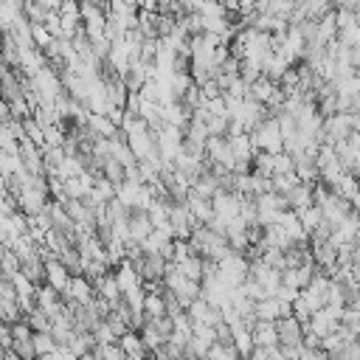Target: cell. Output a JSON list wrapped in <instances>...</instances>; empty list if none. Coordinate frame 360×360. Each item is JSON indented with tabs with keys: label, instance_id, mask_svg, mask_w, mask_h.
<instances>
[{
	"label": "cell",
	"instance_id": "obj_30",
	"mask_svg": "<svg viewBox=\"0 0 360 360\" xmlns=\"http://www.w3.org/2000/svg\"><path fill=\"white\" fill-rule=\"evenodd\" d=\"M188 278H194V281H202L205 278V259L202 256H191V259H186L183 264H177Z\"/></svg>",
	"mask_w": 360,
	"mask_h": 360
},
{
	"label": "cell",
	"instance_id": "obj_9",
	"mask_svg": "<svg viewBox=\"0 0 360 360\" xmlns=\"http://www.w3.org/2000/svg\"><path fill=\"white\" fill-rule=\"evenodd\" d=\"M70 281H73V273L56 259V256H51V259H45V284H51L53 290H59L62 295L70 290Z\"/></svg>",
	"mask_w": 360,
	"mask_h": 360
},
{
	"label": "cell",
	"instance_id": "obj_10",
	"mask_svg": "<svg viewBox=\"0 0 360 360\" xmlns=\"http://www.w3.org/2000/svg\"><path fill=\"white\" fill-rule=\"evenodd\" d=\"M250 276L267 290V295H276L278 292V287H281V270H276V267H270V264H264L262 259H253L250 262Z\"/></svg>",
	"mask_w": 360,
	"mask_h": 360
},
{
	"label": "cell",
	"instance_id": "obj_7",
	"mask_svg": "<svg viewBox=\"0 0 360 360\" xmlns=\"http://www.w3.org/2000/svg\"><path fill=\"white\" fill-rule=\"evenodd\" d=\"M211 202H214V214H217L219 219H225V222L242 217V214H239V211H242V194H233V191L219 188Z\"/></svg>",
	"mask_w": 360,
	"mask_h": 360
},
{
	"label": "cell",
	"instance_id": "obj_11",
	"mask_svg": "<svg viewBox=\"0 0 360 360\" xmlns=\"http://www.w3.org/2000/svg\"><path fill=\"white\" fill-rule=\"evenodd\" d=\"M278 346H304V323L295 315L278 318Z\"/></svg>",
	"mask_w": 360,
	"mask_h": 360
},
{
	"label": "cell",
	"instance_id": "obj_50",
	"mask_svg": "<svg viewBox=\"0 0 360 360\" xmlns=\"http://www.w3.org/2000/svg\"><path fill=\"white\" fill-rule=\"evenodd\" d=\"M39 3H42V6H45V8H48V11H59V8H62V3H65V0H39Z\"/></svg>",
	"mask_w": 360,
	"mask_h": 360
},
{
	"label": "cell",
	"instance_id": "obj_45",
	"mask_svg": "<svg viewBox=\"0 0 360 360\" xmlns=\"http://www.w3.org/2000/svg\"><path fill=\"white\" fill-rule=\"evenodd\" d=\"M0 301H17V287H14L11 278L0 281Z\"/></svg>",
	"mask_w": 360,
	"mask_h": 360
},
{
	"label": "cell",
	"instance_id": "obj_2",
	"mask_svg": "<svg viewBox=\"0 0 360 360\" xmlns=\"http://www.w3.org/2000/svg\"><path fill=\"white\" fill-rule=\"evenodd\" d=\"M250 138H253L256 152H270V155L284 152V135H281V127H278V118H276V115H267V118L250 132Z\"/></svg>",
	"mask_w": 360,
	"mask_h": 360
},
{
	"label": "cell",
	"instance_id": "obj_24",
	"mask_svg": "<svg viewBox=\"0 0 360 360\" xmlns=\"http://www.w3.org/2000/svg\"><path fill=\"white\" fill-rule=\"evenodd\" d=\"M22 273L39 287V284H45V259L37 253L34 259H28V262H22Z\"/></svg>",
	"mask_w": 360,
	"mask_h": 360
},
{
	"label": "cell",
	"instance_id": "obj_5",
	"mask_svg": "<svg viewBox=\"0 0 360 360\" xmlns=\"http://www.w3.org/2000/svg\"><path fill=\"white\" fill-rule=\"evenodd\" d=\"M205 158H208L211 163L225 166L228 172L236 169V158H233V152H231V141H228V135H211L208 143H205Z\"/></svg>",
	"mask_w": 360,
	"mask_h": 360
},
{
	"label": "cell",
	"instance_id": "obj_20",
	"mask_svg": "<svg viewBox=\"0 0 360 360\" xmlns=\"http://www.w3.org/2000/svg\"><path fill=\"white\" fill-rule=\"evenodd\" d=\"M87 129L96 135V138H115L121 129L107 118V115H101V112H90V118H87Z\"/></svg>",
	"mask_w": 360,
	"mask_h": 360
},
{
	"label": "cell",
	"instance_id": "obj_1",
	"mask_svg": "<svg viewBox=\"0 0 360 360\" xmlns=\"http://www.w3.org/2000/svg\"><path fill=\"white\" fill-rule=\"evenodd\" d=\"M163 287L169 290V292H174L177 298H180V304L188 309L191 307V301H197V298H202V281H194V278H188L174 262H169V267H166V276H163Z\"/></svg>",
	"mask_w": 360,
	"mask_h": 360
},
{
	"label": "cell",
	"instance_id": "obj_35",
	"mask_svg": "<svg viewBox=\"0 0 360 360\" xmlns=\"http://www.w3.org/2000/svg\"><path fill=\"white\" fill-rule=\"evenodd\" d=\"M22 14H25V17H28V20L37 25V22H45L51 11H48V8H45L39 0H25V6H22Z\"/></svg>",
	"mask_w": 360,
	"mask_h": 360
},
{
	"label": "cell",
	"instance_id": "obj_31",
	"mask_svg": "<svg viewBox=\"0 0 360 360\" xmlns=\"http://www.w3.org/2000/svg\"><path fill=\"white\" fill-rule=\"evenodd\" d=\"M20 270H22L20 256H17L11 248H6V245H3V278H14Z\"/></svg>",
	"mask_w": 360,
	"mask_h": 360
},
{
	"label": "cell",
	"instance_id": "obj_22",
	"mask_svg": "<svg viewBox=\"0 0 360 360\" xmlns=\"http://www.w3.org/2000/svg\"><path fill=\"white\" fill-rule=\"evenodd\" d=\"M233 346H236V352L242 354V360H248L250 357V352L256 349V340H253V329L250 326H236L233 329Z\"/></svg>",
	"mask_w": 360,
	"mask_h": 360
},
{
	"label": "cell",
	"instance_id": "obj_47",
	"mask_svg": "<svg viewBox=\"0 0 360 360\" xmlns=\"http://www.w3.org/2000/svg\"><path fill=\"white\" fill-rule=\"evenodd\" d=\"M298 360H329V352L326 349H309V346H301V357Z\"/></svg>",
	"mask_w": 360,
	"mask_h": 360
},
{
	"label": "cell",
	"instance_id": "obj_18",
	"mask_svg": "<svg viewBox=\"0 0 360 360\" xmlns=\"http://www.w3.org/2000/svg\"><path fill=\"white\" fill-rule=\"evenodd\" d=\"M152 231H155V225L149 219V211H132V217H129V233H132V239L135 242H143V239L152 236Z\"/></svg>",
	"mask_w": 360,
	"mask_h": 360
},
{
	"label": "cell",
	"instance_id": "obj_17",
	"mask_svg": "<svg viewBox=\"0 0 360 360\" xmlns=\"http://www.w3.org/2000/svg\"><path fill=\"white\" fill-rule=\"evenodd\" d=\"M118 346L124 349V354L129 357V360H143L146 357V343H143V338H141V332H135V329H129L127 335H121L118 338Z\"/></svg>",
	"mask_w": 360,
	"mask_h": 360
},
{
	"label": "cell",
	"instance_id": "obj_28",
	"mask_svg": "<svg viewBox=\"0 0 360 360\" xmlns=\"http://www.w3.org/2000/svg\"><path fill=\"white\" fill-rule=\"evenodd\" d=\"M101 174L107 177V180H112L115 186H121L124 180H127V166L121 163V160H115V158H110L104 166H101Z\"/></svg>",
	"mask_w": 360,
	"mask_h": 360
},
{
	"label": "cell",
	"instance_id": "obj_21",
	"mask_svg": "<svg viewBox=\"0 0 360 360\" xmlns=\"http://www.w3.org/2000/svg\"><path fill=\"white\" fill-rule=\"evenodd\" d=\"M295 174H298L304 183H318V180H321L318 158H312V155H298V158H295Z\"/></svg>",
	"mask_w": 360,
	"mask_h": 360
},
{
	"label": "cell",
	"instance_id": "obj_48",
	"mask_svg": "<svg viewBox=\"0 0 360 360\" xmlns=\"http://www.w3.org/2000/svg\"><path fill=\"white\" fill-rule=\"evenodd\" d=\"M180 6L186 8V14H191V11H200V6H202V0H180Z\"/></svg>",
	"mask_w": 360,
	"mask_h": 360
},
{
	"label": "cell",
	"instance_id": "obj_46",
	"mask_svg": "<svg viewBox=\"0 0 360 360\" xmlns=\"http://www.w3.org/2000/svg\"><path fill=\"white\" fill-rule=\"evenodd\" d=\"M276 298H281V301H287V304H295V301L301 298V290H295V287H287V284H281V287H278V292H276Z\"/></svg>",
	"mask_w": 360,
	"mask_h": 360
},
{
	"label": "cell",
	"instance_id": "obj_53",
	"mask_svg": "<svg viewBox=\"0 0 360 360\" xmlns=\"http://www.w3.org/2000/svg\"><path fill=\"white\" fill-rule=\"evenodd\" d=\"M202 360H208V357H202Z\"/></svg>",
	"mask_w": 360,
	"mask_h": 360
},
{
	"label": "cell",
	"instance_id": "obj_4",
	"mask_svg": "<svg viewBox=\"0 0 360 360\" xmlns=\"http://www.w3.org/2000/svg\"><path fill=\"white\" fill-rule=\"evenodd\" d=\"M354 132V124H352V112H335L323 121V143H338V141H346L349 135Z\"/></svg>",
	"mask_w": 360,
	"mask_h": 360
},
{
	"label": "cell",
	"instance_id": "obj_51",
	"mask_svg": "<svg viewBox=\"0 0 360 360\" xmlns=\"http://www.w3.org/2000/svg\"><path fill=\"white\" fill-rule=\"evenodd\" d=\"M349 112H354V115H360V96L354 98V104H352V110H349Z\"/></svg>",
	"mask_w": 360,
	"mask_h": 360
},
{
	"label": "cell",
	"instance_id": "obj_52",
	"mask_svg": "<svg viewBox=\"0 0 360 360\" xmlns=\"http://www.w3.org/2000/svg\"><path fill=\"white\" fill-rule=\"evenodd\" d=\"M37 360H62V357H59V354H39Z\"/></svg>",
	"mask_w": 360,
	"mask_h": 360
},
{
	"label": "cell",
	"instance_id": "obj_13",
	"mask_svg": "<svg viewBox=\"0 0 360 360\" xmlns=\"http://www.w3.org/2000/svg\"><path fill=\"white\" fill-rule=\"evenodd\" d=\"M287 202H290V211H304L309 205H315V183H298L290 194H287Z\"/></svg>",
	"mask_w": 360,
	"mask_h": 360
},
{
	"label": "cell",
	"instance_id": "obj_29",
	"mask_svg": "<svg viewBox=\"0 0 360 360\" xmlns=\"http://www.w3.org/2000/svg\"><path fill=\"white\" fill-rule=\"evenodd\" d=\"M298 217H301V225L307 228V233H309V236H312V231L323 222V211H321V205H309V208L298 211Z\"/></svg>",
	"mask_w": 360,
	"mask_h": 360
},
{
	"label": "cell",
	"instance_id": "obj_42",
	"mask_svg": "<svg viewBox=\"0 0 360 360\" xmlns=\"http://www.w3.org/2000/svg\"><path fill=\"white\" fill-rule=\"evenodd\" d=\"M200 14L202 17H231V11L222 6V0H202Z\"/></svg>",
	"mask_w": 360,
	"mask_h": 360
},
{
	"label": "cell",
	"instance_id": "obj_15",
	"mask_svg": "<svg viewBox=\"0 0 360 360\" xmlns=\"http://www.w3.org/2000/svg\"><path fill=\"white\" fill-rule=\"evenodd\" d=\"M186 205H188V211H191V217L200 222V225H208L217 214H214V202L208 200V197H200V194H188V200H186Z\"/></svg>",
	"mask_w": 360,
	"mask_h": 360
},
{
	"label": "cell",
	"instance_id": "obj_34",
	"mask_svg": "<svg viewBox=\"0 0 360 360\" xmlns=\"http://www.w3.org/2000/svg\"><path fill=\"white\" fill-rule=\"evenodd\" d=\"M208 360H242V354L236 352L233 343H214L208 352Z\"/></svg>",
	"mask_w": 360,
	"mask_h": 360
},
{
	"label": "cell",
	"instance_id": "obj_6",
	"mask_svg": "<svg viewBox=\"0 0 360 360\" xmlns=\"http://www.w3.org/2000/svg\"><path fill=\"white\" fill-rule=\"evenodd\" d=\"M202 298L211 304V307H217V309H225L228 304H231V287L214 273V276H205L202 278Z\"/></svg>",
	"mask_w": 360,
	"mask_h": 360
},
{
	"label": "cell",
	"instance_id": "obj_19",
	"mask_svg": "<svg viewBox=\"0 0 360 360\" xmlns=\"http://www.w3.org/2000/svg\"><path fill=\"white\" fill-rule=\"evenodd\" d=\"M253 340H256V346H264V349L278 346V326H276V321H256Z\"/></svg>",
	"mask_w": 360,
	"mask_h": 360
},
{
	"label": "cell",
	"instance_id": "obj_8",
	"mask_svg": "<svg viewBox=\"0 0 360 360\" xmlns=\"http://www.w3.org/2000/svg\"><path fill=\"white\" fill-rule=\"evenodd\" d=\"M96 298H98V292H96V284H93L87 276H73V281H70V290L62 295V301H65V304L76 301V304H82V307H90Z\"/></svg>",
	"mask_w": 360,
	"mask_h": 360
},
{
	"label": "cell",
	"instance_id": "obj_32",
	"mask_svg": "<svg viewBox=\"0 0 360 360\" xmlns=\"http://www.w3.org/2000/svg\"><path fill=\"white\" fill-rule=\"evenodd\" d=\"M34 349H37V354H56L59 343L51 332H34Z\"/></svg>",
	"mask_w": 360,
	"mask_h": 360
},
{
	"label": "cell",
	"instance_id": "obj_38",
	"mask_svg": "<svg viewBox=\"0 0 360 360\" xmlns=\"http://www.w3.org/2000/svg\"><path fill=\"white\" fill-rule=\"evenodd\" d=\"M301 301H304L312 312H318V309H323V307H326V295H323V292H318V290H312V287L301 290Z\"/></svg>",
	"mask_w": 360,
	"mask_h": 360
},
{
	"label": "cell",
	"instance_id": "obj_25",
	"mask_svg": "<svg viewBox=\"0 0 360 360\" xmlns=\"http://www.w3.org/2000/svg\"><path fill=\"white\" fill-rule=\"evenodd\" d=\"M25 321H28V326H31L34 332H51V326H53V318H51L42 307H34V309L25 315Z\"/></svg>",
	"mask_w": 360,
	"mask_h": 360
},
{
	"label": "cell",
	"instance_id": "obj_14",
	"mask_svg": "<svg viewBox=\"0 0 360 360\" xmlns=\"http://www.w3.org/2000/svg\"><path fill=\"white\" fill-rule=\"evenodd\" d=\"M115 278H118V284H121V292H132V290L143 287V276L138 273V267H135L129 259L115 267Z\"/></svg>",
	"mask_w": 360,
	"mask_h": 360
},
{
	"label": "cell",
	"instance_id": "obj_37",
	"mask_svg": "<svg viewBox=\"0 0 360 360\" xmlns=\"http://www.w3.org/2000/svg\"><path fill=\"white\" fill-rule=\"evenodd\" d=\"M93 354H96V360H129V357L124 354V349H121L118 343H107V346H96V349H93Z\"/></svg>",
	"mask_w": 360,
	"mask_h": 360
},
{
	"label": "cell",
	"instance_id": "obj_16",
	"mask_svg": "<svg viewBox=\"0 0 360 360\" xmlns=\"http://www.w3.org/2000/svg\"><path fill=\"white\" fill-rule=\"evenodd\" d=\"M96 284V292H98V298H104V301H110L112 307L124 298V292H121V284H118V278H115V270L112 273H107V276H101L98 281H93Z\"/></svg>",
	"mask_w": 360,
	"mask_h": 360
},
{
	"label": "cell",
	"instance_id": "obj_54",
	"mask_svg": "<svg viewBox=\"0 0 360 360\" xmlns=\"http://www.w3.org/2000/svg\"><path fill=\"white\" fill-rule=\"evenodd\" d=\"M183 360H188V357H183Z\"/></svg>",
	"mask_w": 360,
	"mask_h": 360
},
{
	"label": "cell",
	"instance_id": "obj_3",
	"mask_svg": "<svg viewBox=\"0 0 360 360\" xmlns=\"http://www.w3.org/2000/svg\"><path fill=\"white\" fill-rule=\"evenodd\" d=\"M217 276L233 290V287H242L245 281H248V276H250V259L245 256V253H231L228 259H222L219 264H217Z\"/></svg>",
	"mask_w": 360,
	"mask_h": 360
},
{
	"label": "cell",
	"instance_id": "obj_12",
	"mask_svg": "<svg viewBox=\"0 0 360 360\" xmlns=\"http://www.w3.org/2000/svg\"><path fill=\"white\" fill-rule=\"evenodd\" d=\"M312 245V259L318 264V270L332 273L338 267V245L332 242H309Z\"/></svg>",
	"mask_w": 360,
	"mask_h": 360
},
{
	"label": "cell",
	"instance_id": "obj_43",
	"mask_svg": "<svg viewBox=\"0 0 360 360\" xmlns=\"http://www.w3.org/2000/svg\"><path fill=\"white\" fill-rule=\"evenodd\" d=\"M31 34H34V45L39 48V51H45L51 42H53V37H51V31L42 25V22H37V25H31Z\"/></svg>",
	"mask_w": 360,
	"mask_h": 360
},
{
	"label": "cell",
	"instance_id": "obj_40",
	"mask_svg": "<svg viewBox=\"0 0 360 360\" xmlns=\"http://www.w3.org/2000/svg\"><path fill=\"white\" fill-rule=\"evenodd\" d=\"M242 292H245L250 301H262V298H270V295H267V290H264V287H262V284H259L253 276H248V281L242 284Z\"/></svg>",
	"mask_w": 360,
	"mask_h": 360
},
{
	"label": "cell",
	"instance_id": "obj_33",
	"mask_svg": "<svg viewBox=\"0 0 360 360\" xmlns=\"http://www.w3.org/2000/svg\"><path fill=\"white\" fill-rule=\"evenodd\" d=\"M276 174H295V158L290 152L273 155V177Z\"/></svg>",
	"mask_w": 360,
	"mask_h": 360
},
{
	"label": "cell",
	"instance_id": "obj_36",
	"mask_svg": "<svg viewBox=\"0 0 360 360\" xmlns=\"http://www.w3.org/2000/svg\"><path fill=\"white\" fill-rule=\"evenodd\" d=\"M298 183H304L298 174H276V177H273V191H278V194L287 197Z\"/></svg>",
	"mask_w": 360,
	"mask_h": 360
},
{
	"label": "cell",
	"instance_id": "obj_23",
	"mask_svg": "<svg viewBox=\"0 0 360 360\" xmlns=\"http://www.w3.org/2000/svg\"><path fill=\"white\" fill-rule=\"evenodd\" d=\"M172 242H174V239H172L169 233H163V231H152V236H149V239H143V242H141V248H143V253H163Z\"/></svg>",
	"mask_w": 360,
	"mask_h": 360
},
{
	"label": "cell",
	"instance_id": "obj_44",
	"mask_svg": "<svg viewBox=\"0 0 360 360\" xmlns=\"http://www.w3.org/2000/svg\"><path fill=\"white\" fill-rule=\"evenodd\" d=\"M205 127H208V132H211V135H228L231 118H225V115H208Z\"/></svg>",
	"mask_w": 360,
	"mask_h": 360
},
{
	"label": "cell",
	"instance_id": "obj_41",
	"mask_svg": "<svg viewBox=\"0 0 360 360\" xmlns=\"http://www.w3.org/2000/svg\"><path fill=\"white\" fill-rule=\"evenodd\" d=\"M93 338H96V343H98V346H107V343H118V335L110 329V323H107V321H101V323L93 329Z\"/></svg>",
	"mask_w": 360,
	"mask_h": 360
},
{
	"label": "cell",
	"instance_id": "obj_26",
	"mask_svg": "<svg viewBox=\"0 0 360 360\" xmlns=\"http://www.w3.org/2000/svg\"><path fill=\"white\" fill-rule=\"evenodd\" d=\"M141 338H143V343H146L149 354H152V352H158L160 346H166V343H169V340L163 338V332H160L155 323H146V326L141 329Z\"/></svg>",
	"mask_w": 360,
	"mask_h": 360
},
{
	"label": "cell",
	"instance_id": "obj_39",
	"mask_svg": "<svg viewBox=\"0 0 360 360\" xmlns=\"http://www.w3.org/2000/svg\"><path fill=\"white\" fill-rule=\"evenodd\" d=\"M262 262H264V264H270V267H276V270H284V267H287L284 250H278V248H264Z\"/></svg>",
	"mask_w": 360,
	"mask_h": 360
},
{
	"label": "cell",
	"instance_id": "obj_49",
	"mask_svg": "<svg viewBox=\"0 0 360 360\" xmlns=\"http://www.w3.org/2000/svg\"><path fill=\"white\" fill-rule=\"evenodd\" d=\"M248 360H270V357H267V349H264V346H256Z\"/></svg>",
	"mask_w": 360,
	"mask_h": 360
},
{
	"label": "cell",
	"instance_id": "obj_27",
	"mask_svg": "<svg viewBox=\"0 0 360 360\" xmlns=\"http://www.w3.org/2000/svg\"><path fill=\"white\" fill-rule=\"evenodd\" d=\"M0 166H3V177H14V174L25 172L22 155H14V152H3L0 155Z\"/></svg>",
	"mask_w": 360,
	"mask_h": 360
}]
</instances>
